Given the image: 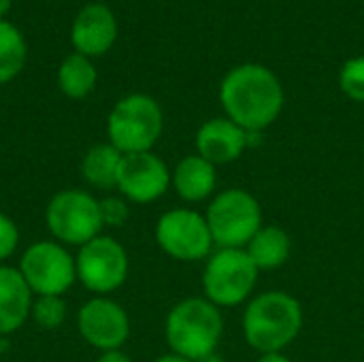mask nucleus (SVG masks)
I'll return each instance as SVG.
<instances>
[{
    "label": "nucleus",
    "mask_w": 364,
    "mask_h": 362,
    "mask_svg": "<svg viewBox=\"0 0 364 362\" xmlns=\"http://www.w3.org/2000/svg\"><path fill=\"white\" fill-rule=\"evenodd\" d=\"M220 102L226 117L245 132H262L284 109V87L273 70L260 64L232 68L220 87Z\"/></svg>",
    "instance_id": "nucleus-1"
},
{
    "label": "nucleus",
    "mask_w": 364,
    "mask_h": 362,
    "mask_svg": "<svg viewBox=\"0 0 364 362\" xmlns=\"http://www.w3.org/2000/svg\"><path fill=\"white\" fill-rule=\"evenodd\" d=\"M303 305L284 290H267L252 297L243 312L245 344L258 354L284 352L303 331Z\"/></svg>",
    "instance_id": "nucleus-2"
},
{
    "label": "nucleus",
    "mask_w": 364,
    "mask_h": 362,
    "mask_svg": "<svg viewBox=\"0 0 364 362\" xmlns=\"http://www.w3.org/2000/svg\"><path fill=\"white\" fill-rule=\"evenodd\" d=\"M224 335L222 309L205 297H190L173 305L164 322V337L173 354L198 361L218 350Z\"/></svg>",
    "instance_id": "nucleus-3"
},
{
    "label": "nucleus",
    "mask_w": 364,
    "mask_h": 362,
    "mask_svg": "<svg viewBox=\"0 0 364 362\" xmlns=\"http://www.w3.org/2000/svg\"><path fill=\"white\" fill-rule=\"evenodd\" d=\"M205 220L215 247L245 250L252 237L262 228V207L252 192L243 188H228L213 194L207 205Z\"/></svg>",
    "instance_id": "nucleus-4"
},
{
    "label": "nucleus",
    "mask_w": 364,
    "mask_h": 362,
    "mask_svg": "<svg viewBox=\"0 0 364 362\" xmlns=\"http://www.w3.org/2000/svg\"><path fill=\"white\" fill-rule=\"evenodd\" d=\"M164 115L160 105L147 94H130L117 100L107 119L109 143L126 154L151 151L162 137Z\"/></svg>",
    "instance_id": "nucleus-5"
},
{
    "label": "nucleus",
    "mask_w": 364,
    "mask_h": 362,
    "mask_svg": "<svg viewBox=\"0 0 364 362\" xmlns=\"http://www.w3.org/2000/svg\"><path fill=\"white\" fill-rule=\"evenodd\" d=\"M258 275L260 271L245 250L218 247L205 260L203 297L220 309L239 307L252 299Z\"/></svg>",
    "instance_id": "nucleus-6"
},
{
    "label": "nucleus",
    "mask_w": 364,
    "mask_h": 362,
    "mask_svg": "<svg viewBox=\"0 0 364 362\" xmlns=\"http://www.w3.org/2000/svg\"><path fill=\"white\" fill-rule=\"evenodd\" d=\"M45 224L53 241L81 247L102 235L100 201L85 190H60L47 203Z\"/></svg>",
    "instance_id": "nucleus-7"
},
{
    "label": "nucleus",
    "mask_w": 364,
    "mask_h": 362,
    "mask_svg": "<svg viewBox=\"0 0 364 362\" xmlns=\"http://www.w3.org/2000/svg\"><path fill=\"white\" fill-rule=\"evenodd\" d=\"M156 243L173 260H207L215 247L205 213L188 207L171 209L156 222Z\"/></svg>",
    "instance_id": "nucleus-8"
},
{
    "label": "nucleus",
    "mask_w": 364,
    "mask_h": 362,
    "mask_svg": "<svg viewBox=\"0 0 364 362\" xmlns=\"http://www.w3.org/2000/svg\"><path fill=\"white\" fill-rule=\"evenodd\" d=\"M75 269L77 282H81L83 288L96 297H107L124 286L130 271V260L126 247L117 239L98 235L79 247L75 256Z\"/></svg>",
    "instance_id": "nucleus-9"
},
{
    "label": "nucleus",
    "mask_w": 364,
    "mask_h": 362,
    "mask_svg": "<svg viewBox=\"0 0 364 362\" xmlns=\"http://www.w3.org/2000/svg\"><path fill=\"white\" fill-rule=\"evenodd\" d=\"M17 269L34 297H64L77 282L75 256L58 241L32 243Z\"/></svg>",
    "instance_id": "nucleus-10"
},
{
    "label": "nucleus",
    "mask_w": 364,
    "mask_h": 362,
    "mask_svg": "<svg viewBox=\"0 0 364 362\" xmlns=\"http://www.w3.org/2000/svg\"><path fill=\"white\" fill-rule=\"evenodd\" d=\"M77 331L98 352L122 350L130 337V318L117 301L94 297L79 307Z\"/></svg>",
    "instance_id": "nucleus-11"
},
{
    "label": "nucleus",
    "mask_w": 364,
    "mask_h": 362,
    "mask_svg": "<svg viewBox=\"0 0 364 362\" xmlns=\"http://www.w3.org/2000/svg\"><path fill=\"white\" fill-rule=\"evenodd\" d=\"M171 188V169L154 151L126 154L122 158L117 192L134 205H149Z\"/></svg>",
    "instance_id": "nucleus-12"
},
{
    "label": "nucleus",
    "mask_w": 364,
    "mask_h": 362,
    "mask_svg": "<svg viewBox=\"0 0 364 362\" xmlns=\"http://www.w3.org/2000/svg\"><path fill=\"white\" fill-rule=\"evenodd\" d=\"M70 38L77 53L85 58L102 55L117 38V19L113 11L100 2L83 6L73 21Z\"/></svg>",
    "instance_id": "nucleus-13"
},
{
    "label": "nucleus",
    "mask_w": 364,
    "mask_h": 362,
    "mask_svg": "<svg viewBox=\"0 0 364 362\" xmlns=\"http://www.w3.org/2000/svg\"><path fill=\"white\" fill-rule=\"evenodd\" d=\"M250 147V132L228 117H213L196 132V154L211 164H230Z\"/></svg>",
    "instance_id": "nucleus-14"
},
{
    "label": "nucleus",
    "mask_w": 364,
    "mask_h": 362,
    "mask_svg": "<svg viewBox=\"0 0 364 362\" xmlns=\"http://www.w3.org/2000/svg\"><path fill=\"white\" fill-rule=\"evenodd\" d=\"M34 294L19 269L0 265V337L19 331L32 312Z\"/></svg>",
    "instance_id": "nucleus-15"
},
{
    "label": "nucleus",
    "mask_w": 364,
    "mask_h": 362,
    "mask_svg": "<svg viewBox=\"0 0 364 362\" xmlns=\"http://www.w3.org/2000/svg\"><path fill=\"white\" fill-rule=\"evenodd\" d=\"M171 188L186 203L211 201L218 188L215 164H211L198 154L181 158L171 171Z\"/></svg>",
    "instance_id": "nucleus-16"
},
{
    "label": "nucleus",
    "mask_w": 364,
    "mask_h": 362,
    "mask_svg": "<svg viewBox=\"0 0 364 362\" xmlns=\"http://www.w3.org/2000/svg\"><path fill=\"white\" fill-rule=\"evenodd\" d=\"M245 252L258 271H273L288 262L292 254V239L282 226L262 224V228L245 245Z\"/></svg>",
    "instance_id": "nucleus-17"
},
{
    "label": "nucleus",
    "mask_w": 364,
    "mask_h": 362,
    "mask_svg": "<svg viewBox=\"0 0 364 362\" xmlns=\"http://www.w3.org/2000/svg\"><path fill=\"white\" fill-rule=\"evenodd\" d=\"M124 154L109 141L92 145L81 160V177L96 190H117V177Z\"/></svg>",
    "instance_id": "nucleus-18"
},
{
    "label": "nucleus",
    "mask_w": 364,
    "mask_h": 362,
    "mask_svg": "<svg viewBox=\"0 0 364 362\" xmlns=\"http://www.w3.org/2000/svg\"><path fill=\"white\" fill-rule=\"evenodd\" d=\"M96 66L81 53H70L58 68V85L68 98H85L96 87Z\"/></svg>",
    "instance_id": "nucleus-19"
},
{
    "label": "nucleus",
    "mask_w": 364,
    "mask_h": 362,
    "mask_svg": "<svg viewBox=\"0 0 364 362\" xmlns=\"http://www.w3.org/2000/svg\"><path fill=\"white\" fill-rule=\"evenodd\" d=\"M23 34L6 19H0V85L15 79L26 64Z\"/></svg>",
    "instance_id": "nucleus-20"
},
{
    "label": "nucleus",
    "mask_w": 364,
    "mask_h": 362,
    "mask_svg": "<svg viewBox=\"0 0 364 362\" xmlns=\"http://www.w3.org/2000/svg\"><path fill=\"white\" fill-rule=\"evenodd\" d=\"M64 297H34L30 318L34 324L43 331H55L64 324L68 312H66Z\"/></svg>",
    "instance_id": "nucleus-21"
},
{
    "label": "nucleus",
    "mask_w": 364,
    "mask_h": 362,
    "mask_svg": "<svg viewBox=\"0 0 364 362\" xmlns=\"http://www.w3.org/2000/svg\"><path fill=\"white\" fill-rule=\"evenodd\" d=\"M339 85L348 98L364 102V55L352 58L343 64L339 73Z\"/></svg>",
    "instance_id": "nucleus-22"
},
{
    "label": "nucleus",
    "mask_w": 364,
    "mask_h": 362,
    "mask_svg": "<svg viewBox=\"0 0 364 362\" xmlns=\"http://www.w3.org/2000/svg\"><path fill=\"white\" fill-rule=\"evenodd\" d=\"M100 218L102 226L109 228H122L130 220V203L119 194V196H105L100 198Z\"/></svg>",
    "instance_id": "nucleus-23"
},
{
    "label": "nucleus",
    "mask_w": 364,
    "mask_h": 362,
    "mask_svg": "<svg viewBox=\"0 0 364 362\" xmlns=\"http://www.w3.org/2000/svg\"><path fill=\"white\" fill-rule=\"evenodd\" d=\"M19 245V228L15 220L0 211V265H4Z\"/></svg>",
    "instance_id": "nucleus-24"
},
{
    "label": "nucleus",
    "mask_w": 364,
    "mask_h": 362,
    "mask_svg": "<svg viewBox=\"0 0 364 362\" xmlns=\"http://www.w3.org/2000/svg\"><path fill=\"white\" fill-rule=\"evenodd\" d=\"M96 362H132V358L124 350H109V352H100Z\"/></svg>",
    "instance_id": "nucleus-25"
},
{
    "label": "nucleus",
    "mask_w": 364,
    "mask_h": 362,
    "mask_svg": "<svg viewBox=\"0 0 364 362\" xmlns=\"http://www.w3.org/2000/svg\"><path fill=\"white\" fill-rule=\"evenodd\" d=\"M256 362H292L290 356H286L284 352H269V354H260Z\"/></svg>",
    "instance_id": "nucleus-26"
},
{
    "label": "nucleus",
    "mask_w": 364,
    "mask_h": 362,
    "mask_svg": "<svg viewBox=\"0 0 364 362\" xmlns=\"http://www.w3.org/2000/svg\"><path fill=\"white\" fill-rule=\"evenodd\" d=\"M154 362H192L188 361V358H183V356H179V354H173V352H168V354H162V356H158Z\"/></svg>",
    "instance_id": "nucleus-27"
},
{
    "label": "nucleus",
    "mask_w": 364,
    "mask_h": 362,
    "mask_svg": "<svg viewBox=\"0 0 364 362\" xmlns=\"http://www.w3.org/2000/svg\"><path fill=\"white\" fill-rule=\"evenodd\" d=\"M194 362H226V358L215 350V352H211V354H207V356H203V358H198V361Z\"/></svg>",
    "instance_id": "nucleus-28"
},
{
    "label": "nucleus",
    "mask_w": 364,
    "mask_h": 362,
    "mask_svg": "<svg viewBox=\"0 0 364 362\" xmlns=\"http://www.w3.org/2000/svg\"><path fill=\"white\" fill-rule=\"evenodd\" d=\"M11 2H13V0H0V19H2V17L6 15V11L11 9Z\"/></svg>",
    "instance_id": "nucleus-29"
}]
</instances>
